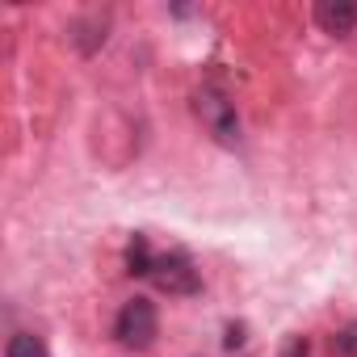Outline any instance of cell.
<instances>
[{"mask_svg": "<svg viewBox=\"0 0 357 357\" xmlns=\"http://www.w3.org/2000/svg\"><path fill=\"white\" fill-rule=\"evenodd\" d=\"M315 26L324 34H353L357 30V0H319V5L311 9Z\"/></svg>", "mask_w": 357, "mask_h": 357, "instance_id": "obj_4", "label": "cell"}, {"mask_svg": "<svg viewBox=\"0 0 357 357\" xmlns=\"http://www.w3.org/2000/svg\"><path fill=\"white\" fill-rule=\"evenodd\" d=\"M147 278H151L164 294H176V298L202 290V278H198V269H194V261H190L185 252H164V257H155Z\"/></svg>", "mask_w": 357, "mask_h": 357, "instance_id": "obj_3", "label": "cell"}, {"mask_svg": "<svg viewBox=\"0 0 357 357\" xmlns=\"http://www.w3.org/2000/svg\"><path fill=\"white\" fill-rule=\"evenodd\" d=\"M282 357H311V344H307L303 336H294V340L286 344V353H282Z\"/></svg>", "mask_w": 357, "mask_h": 357, "instance_id": "obj_8", "label": "cell"}, {"mask_svg": "<svg viewBox=\"0 0 357 357\" xmlns=\"http://www.w3.org/2000/svg\"><path fill=\"white\" fill-rule=\"evenodd\" d=\"M72 43H76L84 55H93V51L105 43V17H101V22H76V26H72Z\"/></svg>", "mask_w": 357, "mask_h": 357, "instance_id": "obj_5", "label": "cell"}, {"mask_svg": "<svg viewBox=\"0 0 357 357\" xmlns=\"http://www.w3.org/2000/svg\"><path fill=\"white\" fill-rule=\"evenodd\" d=\"M332 353H336V357H357V319L344 324V328L332 336Z\"/></svg>", "mask_w": 357, "mask_h": 357, "instance_id": "obj_7", "label": "cell"}, {"mask_svg": "<svg viewBox=\"0 0 357 357\" xmlns=\"http://www.w3.org/2000/svg\"><path fill=\"white\" fill-rule=\"evenodd\" d=\"M194 114H198V122L206 126V135L219 143V147H240V114H236V105L227 101V93L223 89H215V84H202L198 93H194Z\"/></svg>", "mask_w": 357, "mask_h": 357, "instance_id": "obj_1", "label": "cell"}, {"mask_svg": "<svg viewBox=\"0 0 357 357\" xmlns=\"http://www.w3.org/2000/svg\"><path fill=\"white\" fill-rule=\"evenodd\" d=\"M5 357H51V353H47L43 336H34V332H13L9 344H5Z\"/></svg>", "mask_w": 357, "mask_h": 357, "instance_id": "obj_6", "label": "cell"}, {"mask_svg": "<svg viewBox=\"0 0 357 357\" xmlns=\"http://www.w3.org/2000/svg\"><path fill=\"white\" fill-rule=\"evenodd\" d=\"M160 332V315H155V303L151 298H126L118 319H114V336L126 344V349H147Z\"/></svg>", "mask_w": 357, "mask_h": 357, "instance_id": "obj_2", "label": "cell"}]
</instances>
